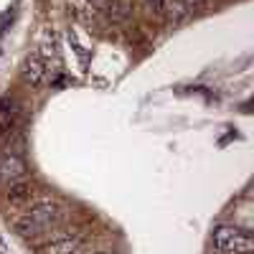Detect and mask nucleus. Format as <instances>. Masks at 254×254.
Masks as SVG:
<instances>
[{
  "label": "nucleus",
  "mask_w": 254,
  "mask_h": 254,
  "mask_svg": "<svg viewBox=\"0 0 254 254\" xmlns=\"http://www.w3.org/2000/svg\"><path fill=\"white\" fill-rule=\"evenodd\" d=\"M46 61L41 59L38 54H31L23 59V66H20V76H23L26 84H31V87H38V84H44L46 81Z\"/></svg>",
  "instance_id": "3"
},
{
  "label": "nucleus",
  "mask_w": 254,
  "mask_h": 254,
  "mask_svg": "<svg viewBox=\"0 0 254 254\" xmlns=\"http://www.w3.org/2000/svg\"><path fill=\"white\" fill-rule=\"evenodd\" d=\"M41 231H46L49 226H56L61 219H64V206L56 203V201H38L36 206H31V211L26 214Z\"/></svg>",
  "instance_id": "2"
},
{
  "label": "nucleus",
  "mask_w": 254,
  "mask_h": 254,
  "mask_svg": "<svg viewBox=\"0 0 254 254\" xmlns=\"http://www.w3.org/2000/svg\"><path fill=\"white\" fill-rule=\"evenodd\" d=\"M0 254H13L10 252V247H8V242H5V237L0 234Z\"/></svg>",
  "instance_id": "13"
},
{
  "label": "nucleus",
  "mask_w": 254,
  "mask_h": 254,
  "mask_svg": "<svg viewBox=\"0 0 254 254\" xmlns=\"http://www.w3.org/2000/svg\"><path fill=\"white\" fill-rule=\"evenodd\" d=\"M76 252H79L76 237H61V239H54L44 247V254H76Z\"/></svg>",
  "instance_id": "6"
},
{
  "label": "nucleus",
  "mask_w": 254,
  "mask_h": 254,
  "mask_svg": "<svg viewBox=\"0 0 254 254\" xmlns=\"http://www.w3.org/2000/svg\"><path fill=\"white\" fill-rule=\"evenodd\" d=\"M110 15H112V20H127V15H130V5H127V0H112Z\"/></svg>",
  "instance_id": "10"
},
{
  "label": "nucleus",
  "mask_w": 254,
  "mask_h": 254,
  "mask_svg": "<svg viewBox=\"0 0 254 254\" xmlns=\"http://www.w3.org/2000/svg\"><path fill=\"white\" fill-rule=\"evenodd\" d=\"M33 186L31 183H26V181H13V183H8V190H5V196H8V201L13 203V206H20V203H28L31 198H33Z\"/></svg>",
  "instance_id": "5"
},
{
  "label": "nucleus",
  "mask_w": 254,
  "mask_h": 254,
  "mask_svg": "<svg viewBox=\"0 0 254 254\" xmlns=\"http://www.w3.org/2000/svg\"><path fill=\"white\" fill-rule=\"evenodd\" d=\"M26 176V163L20 155L15 153H5L0 158V181L3 183H13V181H20Z\"/></svg>",
  "instance_id": "4"
},
{
  "label": "nucleus",
  "mask_w": 254,
  "mask_h": 254,
  "mask_svg": "<svg viewBox=\"0 0 254 254\" xmlns=\"http://www.w3.org/2000/svg\"><path fill=\"white\" fill-rule=\"evenodd\" d=\"M142 3L150 13H163V8H165V0H142Z\"/></svg>",
  "instance_id": "11"
},
{
  "label": "nucleus",
  "mask_w": 254,
  "mask_h": 254,
  "mask_svg": "<svg viewBox=\"0 0 254 254\" xmlns=\"http://www.w3.org/2000/svg\"><path fill=\"white\" fill-rule=\"evenodd\" d=\"M15 120H18V107H15V102L10 99H3L0 102V130L8 132L15 127Z\"/></svg>",
  "instance_id": "8"
},
{
  "label": "nucleus",
  "mask_w": 254,
  "mask_h": 254,
  "mask_svg": "<svg viewBox=\"0 0 254 254\" xmlns=\"http://www.w3.org/2000/svg\"><path fill=\"white\" fill-rule=\"evenodd\" d=\"M163 13H165V15H168V20H171V23L176 26V23H181V20H186V18H188L190 5L186 3V0H165Z\"/></svg>",
  "instance_id": "7"
},
{
  "label": "nucleus",
  "mask_w": 254,
  "mask_h": 254,
  "mask_svg": "<svg viewBox=\"0 0 254 254\" xmlns=\"http://www.w3.org/2000/svg\"><path fill=\"white\" fill-rule=\"evenodd\" d=\"M15 231H18V234L23 237V239H36V237L41 234V229H38L28 216H23V219H18V221H15Z\"/></svg>",
  "instance_id": "9"
},
{
  "label": "nucleus",
  "mask_w": 254,
  "mask_h": 254,
  "mask_svg": "<svg viewBox=\"0 0 254 254\" xmlns=\"http://www.w3.org/2000/svg\"><path fill=\"white\" fill-rule=\"evenodd\" d=\"M186 3H201V0H186Z\"/></svg>",
  "instance_id": "14"
},
{
  "label": "nucleus",
  "mask_w": 254,
  "mask_h": 254,
  "mask_svg": "<svg viewBox=\"0 0 254 254\" xmlns=\"http://www.w3.org/2000/svg\"><path fill=\"white\" fill-rule=\"evenodd\" d=\"M110 5H112V0H89V8L94 10H110Z\"/></svg>",
  "instance_id": "12"
},
{
  "label": "nucleus",
  "mask_w": 254,
  "mask_h": 254,
  "mask_svg": "<svg viewBox=\"0 0 254 254\" xmlns=\"http://www.w3.org/2000/svg\"><path fill=\"white\" fill-rule=\"evenodd\" d=\"M211 244L219 254H252L254 252V239L249 231L219 224L211 231Z\"/></svg>",
  "instance_id": "1"
}]
</instances>
